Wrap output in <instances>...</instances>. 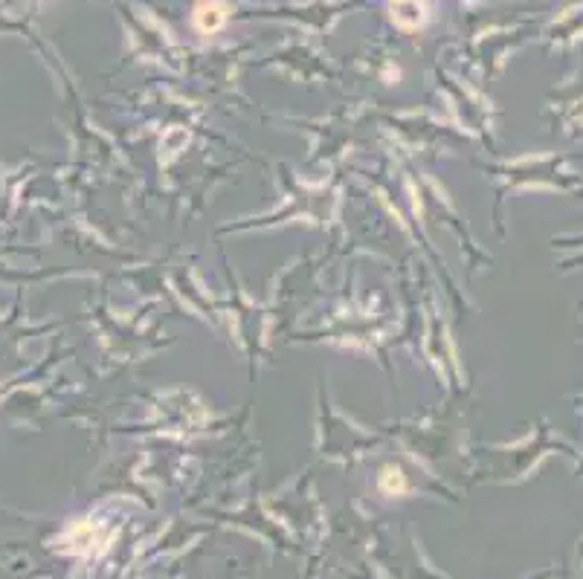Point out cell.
<instances>
[{
    "instance_id": "cell-1",
    "label": "cell",
    "mask_w": 583,
    "mask_h": 579,
    "mask_svg": "<svg viewBox=\"0 0 583 579\" xmlns=\"http://www.w3.org/2000/svg\"><path fill=\"white\" fill-rule=\"evenodd\" d=\"M227 6L224 3H204V6H197V27L204 29V32H215L220 24H224V12Z\"/></svg>"
}]
</instances>
